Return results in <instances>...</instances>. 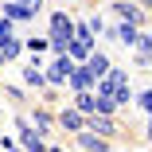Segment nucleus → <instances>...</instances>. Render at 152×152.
<instances>
[{
	"mask_svg": "<svg viewBox=\"0 0 152 152\" xmlns=\"http://www.w3.org/2000/svg\"><path fill=\"white\" fill-rule=\"evenodd\" d=\"M137 4H140V8H144V12H152V0H137Z\"/></svg>",
	"mask_w": 152,
	"mask_h": 152,
	"instance_id": "nucleus-22",
	"label": "nucleus"
},
{
	"mask_svg": "<svg viewBox=\"0 0 152 152\" xmlns=\"http://www.w3.org/2000/svg\"><path fill=\"white\" fill-rule=\"evenodd\" d=\"M20 4H23L27 12H35V16H39V8H43V0H20Z\"/></svg>",
	"mask_w": 152,
	"mask_h": 152,
	"instance_id": "nucleus-20",
	"label": "nucleus"
},
{
	"mask_svg": "<svg viewBox=\"0 0 152 152\" xmlns=\"http://www.w3.org/2000/svg\"><path fill=\"white\" fill-rule=\"evenodd\" d=\"M74 144H78L82 152H113V144H109L105 137L90 133V129H78V133H74Z\"/></svg>",
	"mask_w": 152,
	"mask_h": 152,
	"instance_id": "nucleus-4",
	"label": "nucleus"
},
{
	"mask_svg": "<svg viewBox=\"0 0 152 152\" xmlns=\"http://www.w3.org/2000/svg\"><path fill=\"white\" fill-rule=\"evenodd\" d=\"M4 66H8V58H4V51H0V70H4Z\"/></svg>",
	"mask_w": 152,
	"mask_h": 152,
	"instance_id": "nucleus-23",
	"label": "nucleus"
},
{
	"mask_svg": "<svg viewBox=\"0 0 152 152\" xmlns=\"http://www.w3.org/2000/svg\"><path fill=\"white\" fill-rule=\"evenodd\" d=\"M74 109H78L82 117L98 113V94H94V90H78V94H74Z\"/></svg>",
	"mask_w": 152,
	"mask_h": 152,
	"instance_id": "nucleus-11",
	"label": "nucleus"
},
{
	"mask_svg": "<svg viewBox=\"0 0 152 152\" xmlns=\"http://www.w3.org/2000/svg\"><path fill=\"white\" fill-rule=\"evenodd\" d=\"M4 94H8L12 102H23V90H20V86H4Z\"/></svg>",
	"mask_w": 152,
	"mask_h": 152,
	"instance_id": "nucleus-19",
	"label": "nucleus"
},
{
	"mask_svg": "<svg viewBox=\"0 0 152 152\" xmlns=\"http://www.w3.org/2000/svg\"><path fill=\"white\" fill-rule=\"evenodd\" d=\"M12 35H16L12 20H8V16H0V43H4V39H12Z\"/></svg>",
	"mask_w": 152,
	"mask_h": 152,
	"instance_id": "nucleus-17",
	"label": "nucleus"
},
{
	"mask_svg": "<svg viewBox=\"0 0 152 152\" xmlns=\"http://www.w3.org/2000/svg\"><path fill=\"white\" fill-rule=\"evenodd\" d=\"M55 125H58V129H66V133H78V129H86V117L70 105V109H63V113L55 117Z\"/></svg>",
	"mask_w": 152,
	"mask_h": 152,
	"instance_id": "nucleus-8",
	"label": "nucleus"
},
{
	"mask_svg": "<svg viewBox=\"0 0 152 152\" xmlns=\"http://www.w3.org/2000/svg\"><path fill=\"white\" fill-rule=\"evenodd\" d=\"M113 102H117V105H129V102H133V90H129V82L113 90Z\"/></svg>",
	"mask_w": 152,
	"mask_h": 152,
	"instance_id": "nucleus-16",
	"label": "nucleus"
},
{
	"mask_svg": "<svg viewBox=\"0 0 152 152\" xmlns=\"http://www.w3.org/2000/svg\"><path fill=\"white\" fill-rule=\"evenodd\" d=\"M47 152H63V148H58V144H47Z\"/></svg>",
	"mask_w": 152,
	"mask_h": 152,
	"instance_id": "nucleus-24",
	"label": "nucleus"
},
{
	"mask_svg": "<svg viewBox=\"0 0 152 152\" xmlns=\"http://www.w3.org/2000/svg\"><path fill=\"white\" fill-rule=\"evenodd\" d=\"M0 12H4L12 23H31V20H35V12H27L20 0H4V4H0Z\"/></svg>",
	"mask_w": 152,
	"mask_h": 152,
	"instance_id": "nucleus-9",
	"label": "nucleus"
},
{
	"mask_svg": "<svg viewBox=\"0 0 152 152\" xmlns=\"http://www.w3.org/2000/svg\"><path fill=\"white\" fill-rule=\"evenodd\" d=\"M31 129H39V133H51V125H55V113H47V109H31Z\"/></svg>",
	"mask_w": 152,
	"mask_h": 152,
	"instance_id": "nucleus-13",
	"label": "nucleus"
},
{
	"mask_svg": "<svg viewBox=\"0 0 152 152\" xmlns=\"http://www.w3.org/2000/svg\"><path fill=\"white\" fill-rule=\"evenodd\" d=\"M86 129L98 133V137H105V140H113L117 137V121H113V113H90L86 117Z\"/></svg>",
	"mask_w": 152,
	"mask_h": 152,
	"instance_id": "nucleus-3",
	"label": "nucleus"
},
{
	"mask_svg": "<svg viewBox=\"0 0 152 152\" xmlns=\"http://www.w3.org/2000/svg\"><path fill=\"white\" fill-rule=\"evenodd\" d=\"M0 51H4V58H8V63H16V58L23 55V39H20V35H12V39H4V43H0Z\"/></svg>",
	"mask_w": 152,
	"mask_h": 152,
	"instance_id": "nucleus-14",
	"label": "nucleus"
},
{
	"mask_svg": "<svg viewBox=\"0 0 152 152\" xmlns=\"http://www.w3.org/2000/svg\"><path fill=\"white\" fill-rule=\"evenodd\" d=\"M23 51L43 55V51H51V39H47V35H43V39H39V35H35V39H23Z\"/></svg>",
	"mask_w": 152,
	"mask_h": 152,
	"instance_id": "nucleus-15",
	"label": "nucleus"
},
{
	"mask_svg": "<svg viewBox=\"0 0 152 152\" xmlns=\"http://www.w3.org/2000/svg\"><path fill=\"white\" fill-rule=\"evenodd\" d=\"M144 51L152 55V27H148V31H144Z\"/></svg>",
	"mask_w": 152,
	"mask_h": 152,
	"instance_id": "nucleus-21",
	"label": "nucleus"
},
{
	"mask_svg": "<svg viewBox=\"0 0 152 152\" xmlns=\"http://www.w3.org/2000/svg\"><path fill=\"white\" fill-rule=\"evenodd\" d=\"M113 35H117V43H125V47H144V31H140V27L137 23H125V20H121L117 27H113Z\"/></svg>",
	"mask_w": 152,
	"mask_h": 152,
	"instance_id": "nucleus-5",
	"label": "nucleus"
},
{
	"mask_svg": "<svg viewBox=\"0 0 152 152\" xmlns=\"http://www.w3.org/2000/svg\"><path fill=\"white\" fill-rule=\"evenodd\" d=\"M137 105H140V109H144V113L152 117V90H140V98H137Z\"/></svg>",
	"mask_w": 152,
	"mask_h": 152,
	"instance_id": "nucleus-18",
	"label": "nucleus"
},
{
	"mask_svg": "<svg viewBox=\"0 0 152 152\" xmlns=\"http://www.w3.org/2000/svg\"><path fill=\"white\" fill-rule=\"evenodd\" d=\"M23 82L31 86V90H47V74H43V66H39V55H35L31 66H23Z\"/></svg>",
	"mask_w": 152,
	"mask_h": 152,
	"instance_id": "nucleus-12",
	"label": "nucleus"
},
{
	"mask_svg": "<svg viewBox=\"0 0 152 152\" xmlns=\"http://www.w3.org/2000/svg\"><path fill=\"white\" fill-rule=\"evenodd\" d=\"M4 152H23V148H16V144H12V148H4Z\"/></svg>",
	"mask_w": 152,
	"mask_h": 152,
	"instance_id": "nucleus-26",
	"label": "nucleus"
},
{
	"mask_svg": "<svg viewBox=\"0 0 152 152\" xmlns=\"http://www.w3.org/2000/svg\"><path fill=\"white\" fill-rule=\"evenodd\" d=\"M94 74L86 70V63H74V70H70V78H66V90L70 94H78V90H94Z\"/></svg>",
	"mask_w": 152,
	"mask_h": 152,
	"instance_id": "nucleus-7",
	"label": "nucleus"
},
{
	"mask_svg": "<svg viewBox=\"0 0 152 152\" xmlns=\"http://www.w3.org/2000/svg\"><path fill=\"white\" fill-rule=\"evenodd\" d=\"M109 66H113V63H109V55H105V51H98V47H94V51L86 55V70L94 74V78H102V74H105Z\"/></svg>",
	"mask_w": 152,
	"mask_h": 152,
	"instance_id": "nucleus-10",
	"label": "nucleus"
},
{
	"mask_svg": "<svg viewBox=\"0 0 152 152\" xmlns=\"http://www.w3.org/2000/svg\"><path fill=\"white\" fill-rule=\"evenodd\" d=\"M70 70H74L70 55H55V63H51V66H43V74H47V86H66Z\"/></svg>",
	"mask_w": 152,
	"mask_h": 152,
	"instance_id": "nucleus-2",
	"label": "nucleus"
},
{
	"mask_svg": "<svg viewBox=\"0 0 152 152\" xmlns=\"http://www.w3.org/2000/svg\"><path fill=\"white\" fill-rule=\"evenodd\" d=\"M148 144H152V121H148Z\"/></svg>",
	"mask_w": 152,
	"mask_h": 152,
	"instance_id": "nucleus-25",
	"label": "nucleus"
},
{
	"mask_svg": "<svg viewBox=\"0 0 152 152\" xmlns=\"http://www.w3.org/2000/svg\"><path fill=\"white\" fill-rule=\"evenodd\" d=\"M47 39H51V51L55 55H66V47L74 39V20H70L66 8H55L47 16Z\"/></svg>",
	"mask_w": 152,
	"mask_h": 152,
	"instance_id": "nucleus-1",
	"label": "nucleus"
},
{
	"mask_svg": "<svg viewBox=\"0 0 152 152\" xmlns=\"http://www.w3.org/2000/svg\"><path fill=\"white\" fill-rule=\"evenodd\" d=\"M113 12H117V20H125V23H144V8L140 4H133V0H113V4H109Z\"/></svg>",
	"mask_w": 152,
	"mask_h": 152,
	"instance_id": "nucleus-6",
	"label": "nucleus"
},
{
	"mask_svg": "<svg viewBox=\"0 0 152 152\" xmlns=\"http://www.w3.org/2000/svg\"><path fill=\"white\" fill-rule=\"evenodd\" d=\"M63 4H70V0H63Z\"/></svg>",
	"mask_w": 152,
	"mask_h": 152,
	"instance_id": "nucleus-27",
	"label": "nucleus"
}]
</instances>
